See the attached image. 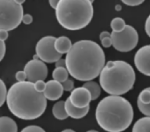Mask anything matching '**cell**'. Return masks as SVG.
I'll return each instance as SVG.
<instances>
[{
    "instance_id": "4316f807",
    "label": "cell",
    "mask_w": 150,
    "mask_h": 132,
    "mask_svg": "<svg viewBox=\"0 0 150 132\" xmlns=\"http://www.w3.org/2000/svg\"><path fill=\"white\" fill-rule=\"evenodd\" d=\"M15 78H16V80H17V82H24V81H26V79H27V75H26L24 70H20L15 73Z\"/></svg>"
},
{
    "instance_id": "44dd1931",
    "label": "cell",
    "mask_w": 150,
    "mask_h": 132,
    "mask_svg": "<svg viewBox=\"0 0 150 132\" xmlns=\"http://www.w3.org/2000/svg\"><path fill=\"white\" fill-rule=\"evenodd\" d=\"M99 38H100L101 44H102L103 47L108 48L110 46H112V40H111V33L107 32V31H102L99 35Z\"/></svg>"
},
{
    "instance_id": "f546056e",
    "label": "cell",
    "mask_w": 150,
    "mask_h": 132,
    "mask_svg": "<svg viewBox=\"0 0 150 132\" xmlns=\"http://www.w3.org/2000/svg\"><path fill=\"white\" fill-rule=\"evenodd\" d=\"M33 21V18L32 16L30 15V14H24L23 16V19H22V22L24 24H26V25H28V24H31Z\"/></svg>"
},
{
    "instance_id": "30bf717a",
    "label": "cell",
    "mask_w": 150,
    "mask_h": 132,
    "mask_svg": "<svg viewBox=\"0 0 150 132\" xmlns=\"http://www.w3.org/2000/svg\"><path fill=\"white\" fill-rule=\"evenodd\" d=\"M134 64L143 75L150 76V45L142 46L135 53Z\"/></svg>"
},
{
    "instance_id": "52a82bcc",
    "label": "cell",
    "mask_w": 150,
    "mask_h": 132,
    "mask_svg": "<svg viewBox=\"0 0 150 132\" xmlns=\"http://www.w3.org/2000/svg\"><path fill=\"white\" fill-rule=\"evenodd\" d=\"M112 46L119 52H129L137 46L138 33L131 25H126L122 32H111Z\"/></svg>"
},
{
    "instance_id": "ab89813d",
    "label": "cell",
    "mask_w": 150,
    "mask_h": 132,
    "mask_svg": "<svg viewBox=\"0 0 150 132\" xmlns=\"http://www.w3.org/2000/svg\"><path fill=\"white\" fill-rule=\"evenodd\" d=\"M87 132H98V131H96V130H89V131H87Z\"/></svg>"
},
{
    "instance_id": "603a6c76",
    "label": "cell",
    "mask_w": 150,
    "mask_h": 132,
    "mask_svg": "<svg viewBox=\"0 0 150 132\" xmlns=\"http://www.w3.org/2000/svg\"><path fill=\"white\" fill-rule=\"evenodd\" d=\"M0 105H3L7 100V96H8V90L6 88V85L4 84L3 80L0 81Z\"/></svg>"
},
{
    "instance_id": "d590c367",
    "label": "cell",
    "mask_w": 150,
    "mask_h": 132,
    "mask_svg": "<svg viewBox=\"0 0 150 132\" xmlns=\"http://www.w3.org/2000/svg\"><path fill=\"white\" fill-rule=\"evenodd\" d=\"M115 10H116V11L121 10V6H120V5H116V6H115Z\"/></svg>"
},
{
    "instance_id": "484cf974",
    "label": "cell",
    "mask_w": 150,
    "mask_h": 132,
    "mask_svg": "<svg viewBox=\"0 0 150 132\" xmlns=\"http://www.w3.org/2000/svg\"><path fill=\"white\" fill-rule=\"evenodd\" d=\"M21 132H45V130L37 125H30L23 128Z\"/></svg>"
},
{
    "instance_id": "8fae6325",
    "label": "cell",
    "mask_w": 150,
    "mask_h": 132,
    "mask_svg": "<svg viewBox=\"0 0 150 132\" xmlns=\"http://www.w3.org/2000/svg\"><path fill=\"white\" fill-rule=\"evenodd\" d=\"M70 101L75 107L85 108L89 106V103L91 101V94L86 88L82 87L75 88L69 96Z\"/></svg>"
},
{
    "instance_id": "836d02e7",
    "label": "cell",
    "mask_w": 150,
    "mask_h": 132,
    "mask_svg": "<svg viewBox=\"0 0 150 132\" xmlns=\"http://www.w3.org/2000/svg\"><path fill=\"white\" fill-rule=\"evenodd\" d=\"M58 67H66V61H65V59H59L55 63V68H58Z\"/></svg>"
},
{
    "instance_id": "d4e9b609",
    "label": "cell",
    "mask_w": 150,
    "mask_h": 132,
    "mask_svg": "<svg viewBox=\"0 0 150 132\" xmlns=\"http://www.w3.org/2000/svg\"><path fill=\"white\" fill-rule=\"evenodd\" d=\"M62 84V87H63L64 91H73L74 90V82L72 79H67L66 81H64Z\"/></svg>"
},
{
    "instance_id": "f35d334b",
    "label": "cell",
    "mask_w": 150,
    "mask_h": 132,
    "mask_svg": "<svg viewBox=\"0 0 150 132\" xmlns=\"http://www.w3.org/2000/svg\"><path fill=\"white\" fill-rule=\"evenodd\" d=\"M18 1V3L20 4V5H22V4L24 3V0H17Z\"/></svg>"
},
{
    "instance_id": "ba28073f",
    "label": "cell",
    "mask_w": 150,
    "mask_h": 132,
    "mask_svg": "<svg viewBox=\"0 0 150 132\" xmlns=\"http://www.w3.org/2000/svg\"><path fill=\"white\" fill-rule=\"evenodd\" d=\"M55 40L54 36H44L36 44V54L44 63H56L61 59L62 55L55 49Z\"/></svg>"
},
{
    "instance_id": "7c38bea8",
    "label": "cell",
    "mask_w": 150,
    "mask_h": 132,
    "mask_svg": "<svg viewBox=\"0 0 150 132\" xmlns=\"http://www.w3.org/2000/svg\"><path fill=\"white\" fill-rule=\"evenodd\" d=\"M63 91L64 89L61 83L55 80H50L46 82V89L44 91V95L46 99L55 101L61 97L63 94Z\"/></svg>"
},
{
    "instance_id": "cb8c5ba5",
    "label": "cell",
    "mask_w": 150,
    "mask_h": 132,
    "mask_svg": "<svg viewBox=\"0 0 150 132\" xmlns=\"http://www.w3.org/2000/svg\"><path fill=\"white\" fill-rule=\"evenodd\" d=\"M137 106H138L139 111L141 112L142 114L147 117H150V103L145 105V104H142V103L137 102Z\"/></svg>"
},
{
    "instance_id": "4dcf8cb0",
    "label": "cell",
    "mask_w": 150,
    "mask_h": 132,
    "mask_svg": "<svg viewBox=\"0 0 150 132\" xmlns=\"http://www.w3.org/2000/svg\"><path fill=\"white\" fill-rule=\"evenodd\" d=\"M0 50H1L0 59L3 60L4 55H5V53H6V45H5V43H4V41H1V43H0Z\"/></svg>"
},
{
    "instance_id": "74e56055",
    "label": "cell",
    "mask_w": 150,
    "mask_h": 132,
    "mask_svg": "<svg viewBox=\"0 0 150 132\" xmlns=\"http://www.w3.org/2000/svg\"><path fill=\"white\" fill-rule=\"evenodd\" d=\"M33 60H40V58L38 57V55H37V54H35V55H34V57H33Z\"/></svg>"
},
{
    "instance_id": "9a60e30c",
    "label": "cell",
    "mask_w": 150,
    "mask_h": 132,
    "mask_svg": "<svg viewBox=\"0 0 150 132\" xmlns=\"http://www.w3.org/2000/svg\"><path fill=\"white\" fill-rule=\"evenodd\" d=\"M0 132H17V124L10 117L2 116L0 118Z\"/></svg>"
},
{
    "instance_id": "f1b7e54d",
    "label": "cell",
    "mask_w": 150,
    "mask_h": 132,
    "mask_svg": "<svg viewBox=\"0 0 150 132\" xmlns=\"http://www.w3.org/2000/svg\"><path fill=\"white\" fill-rule=\"evenodd\" d=\"M123 3L128 6H138L143 3V0H123Z\"/></svg>"
},
{
    "instance_id": "9c48e42d",
    "label": "cell",
    "mask_w": 150,
    "mask_h": 132,
    "mask_svg": "<svg viewBox=\"0 0 150 132\" xmlns=\"http://www.w3.org/2000/svg\"><path fill=\"white\" fill-rule=\"evenodd\" d=\"M27 80L29 82L36 83L37 81H44L48 75L46 64L41 60H30L24 67Z\"/></svg>"
},
{
    "instance_id": "ffe728a7",
    "label": "cell",
    "mask_w": 150,
    "mask_h": 132,
    "mask_svg": "<svg viewBox=\"0 0 150 132\" xmlns=\"http://www.w3.org/2000/svg\"><path fill=\"white\" fill-rule=\"evenodd\" d=\"M111 28H112L113 32H122L124 28L126 27V23L120 17H115L111 21Z\"/></svg>"
},
{
    "instance_id": "1f68e13d",
    "label": "cell",
    "mask_w": 150,
    "mask_h": 132,
    "mask_svg": "<svg viewBox=\"0 0 150 132\" xmlns=\"http://www.w3.org/2000/svg\"><path fill=\"white\" fill-rule=\"evenodd\" d=\"M145 31H146V34L150 37V15L145 21Z\"/></svg>"
},
{
    "instance_id": "2e32d148",
    "label": "cell",
    "mask_w": 150,
    "mask_h": 132,
    "mask_svg": "<svg viewBox=\"0 0 150 132\" xmlns=\"http://www.w3.org/2000/svg\"><path fill=\"white\" fill-rule=\"evenodd\" d=\"M52 114L58 120H64L69 117L65 107V101H58L55 103L52 107Z\"/></svg>"
},
{
    "instance_id": "8992f818",
    "label": "cell",
    "mask_w": 150,
    "mask_h": 132,
    "mask_svg": "<svg viewBox=\"0 0 150 132\" xmlns=\"http://www.w3.org/2000/svg\"><path fill=\"white\" fill-rule=\"evenodd\" d=\"M23 6L17 0L0 1V28L10 31L17 28L23 19Z\"/></svg>"
},
{
    "instance_id": "4fadbf2b",
    "label": "cell",
    "mask_w": 150,
    "mask_h": 132,
    "mask_svg": "<svg viewBox=\"0 0 150 132\" xmlns=\"http://www.w3.org/2000/svg\"><path fill=\"white\" fill-rule=\"evenodd\" d=\"M65 107H66V111L68 116H70L71 118L74 119H80L83 118L84 116H86L89 112V109L90 107L87 106L85 108H78L75 107L73 104L70 101V98L68 97L66 100H65Z\"/></svg>"
},
{
    "instance_id": "7402d4cb",
    "label": "cell",
    "mask_w": 150,
    "mask_h": 132,
    "mask_svg": "<svg viewBox=\"0 0 150 132\" xmlns=\"http://www.w3.org/2000/svg\"><path fill=\"white\" fill-rule=\"evenodd\" d=\"M137 102L142 103V104H145V105L149 104L150 103V87L145 88L144 90H142L141 92H140Z\"/></svg>"
},
{
    "instance_id": "8d00e7d4",
    "label": "cell",
    "mask_w": 150,
    "mask_h": 132,
    "mask_svg": "<svg viewBox=\"0 0 150 132\" xmlns=\"http://www.w3.org/2000/svg\"><path fill=\"white\" fill-rule=\"evenodd\" d=\"M61 132H75L74 130H72V129H65V130L61 131Z\"/></svg>"
},
{
    "instance_id": "ac0fdd59",
    "label": "cell",
    "mask_w": 150,
    "mask_h": 132,
    "mask_svg": "<svg viewBox=\"0 0 150 132\" xmlns=\"http://www.w3.org/2000/svg\"><path fill=\"white\" fill-rule=\"evenodd\" d=\"M83 87L86 88L91 94V100H96L100 96L101 86L95 81H87L83 84Z\"/></svg>"
},
{
    "instance_id": "277c9868",
    "label": "cell",
    "mask_w": 150,
    "mask_h": 132,
    "mask_svg": "<svg viewBox=\"0 0 150 132\" xmlns=\"http://www.w3.org/2000/svg\"><path fill=\"white\" fill-rule=\"evenodd\" d=\"M135 77V71L129 63L122 60H112L108 61L101 71L99 83L109 95L121 96L133 88Z\"/></svg>"
},
{
    "instance_id": "6da1fadb",
    "label": "cell",
    "mask_w": 150,
    "mask_h": 132,
    "mask_svg": "<svg viewBox=\"0 0 150 132\" xmlns=\"http://www.w3.org/2000/svg\"><path fill=\"white\" fill-rule=\"evenodd\" d=\"M65 61L70 75L85 82L98 77L106 64L102 47L92 40L75 42L66 54Z\"/></svg>"
},
{
    "instance_id": "3957f363",
    "label": "cell",
    "mask_w": 150,
    "mask_h": 132,
    "mask_svg": "<svg viewBox=\"0 0 150 132\" xmlns=\"http://www.w3.org/2000/svg\"><path fill=\"white\" fill-rule=\"evenodd\" d=\"M134 112L131 103L122 96L109 95L98 103L95 117L98 125L107 132H122L130 126Z\"/></svg>"
},
{
    "instance_id": "d6a6232c",
    "label": "cell",
    "mask_w": 150,
    "mask_h": 132,
    "mask_svg": "<svg viewBox=\"0 0 150 132\" xmlns=\"http://www.w3.org/2000/svg\"><path fill=\"white\" fill-rule=\"evenodd\" d=\"M8 31L6 30H0V39H1V41H5V40L8 38Z\"/></svg>"
},
{
    "instance_id": "d6986e66",
    "label": "cell",
    "mask_w": 150,
    "mask_h": 132,
    "mask_svg": "<svg viewBox=\"0 0 150 132\" xmlns=\"http://www.w3.org/2000/svg\"><path fill=\"white\" fill-rule=\"evenodd\" d=\"M69 72L66 69V67H58L55 68L52 72V77L53 80L58 81L60 83H63L64 81H66L68 79Z\"/></svg>"
},
{
    "instance_id": "e0dca14e",
    "label": "cell",
    "mask_w": 150,
    "mask_h": 132,
    "mask_svg": "<svg viewBox=\"0 0 150 132\" xmlns=\"http://www.w3.org/2000/svg\"><path fill=\"white\" fill-rule=\"evenodd\" d=\"M132 132H150V117H142L134 123Z\"/></svg>"
},
{
    "instance_id": "7a4b0ae2",
    "label": "cell",
    "mask_w": 150,
    "mask_h": 132,
    "mask_svg": "<svg viewBox=\"0 0 150 132\" xmlns=\"http://www.w3.org/2000/svg\"><path fill=\"white\" fill-rule=\"evenodd\" d=\"M46 100L44 93L35 89L34 83L24 81L14 83L9 88L6 103L10 112L17 118L33 120L44 113Z\"/></svg>"
},
{
    "instance_id": "e575fe53",
    "label": "cell",
    "mask_w": 150,
    "mask_h": 132,
    "mask_svg": "<svg viewBox=\"0 0 150 132\" xmlns=\"http://www.w3.org/2000/svg\"><path fill=\"white\" fill-rule=\"evenodd\" d=\"M49 4H50V6H51L53 9H55V10H56L58 4H59V1H57V0H50Z\"/></svg>"
},
{
    "instance_id": "5bb4252c",
    "label": "cell",
    "mask_w": 150,
    "mask_h": 132,
    "mask_svg": "<svg viewBox=\"0 0 150 132\" xmlns=\"http://www.w3.org/2000/svg\"><path fill=\"white\" fill-rule=\"evenodd\" d=\"M72 42L66 36H60V37L56 38L55 40V49L58 53L60 54H65L68 53L72 47Z\"/></svg>"
},
{
    "instance_id": "5b68a950",
    "label": "cell",
    "mask_w": 150,
    "mask_h": 132,
    "mask_svg": "<svg viewBox=\"0 0 150 132\" xmlns=\"http://www.w3.org/2000/svg\"><path fill=\"white\" fill-rule=\"evenodd\" d=\"M91 0H60L55 10L58 23L67 30H80L86 27L93 17Z\"/></svg>"
},
{
    "instance_id": "83f0119b",
    "label": "cell",
    "mask_w": 150,
    "mask_h": 132,
    "mask_svg": "<svg viewBox=\"0 0 150 132\" xmlns=\"http://www.w3.org/2000/svg\"><path fill=\"white\" fill-rule=\"evenodd\" d=\"M35 89L38 91V92L44 93L45 89H46V83L44 81H37L36 83H34Z\"/></svg>"
}]
</instances>
